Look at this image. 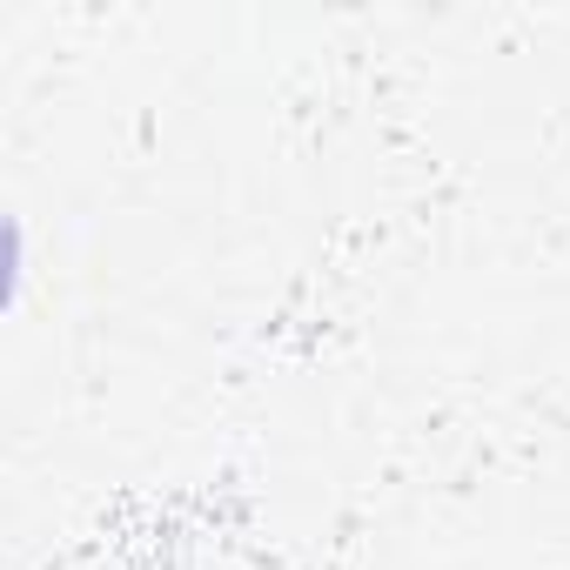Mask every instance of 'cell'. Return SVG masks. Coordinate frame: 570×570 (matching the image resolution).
<instances>
[]
</instances>
